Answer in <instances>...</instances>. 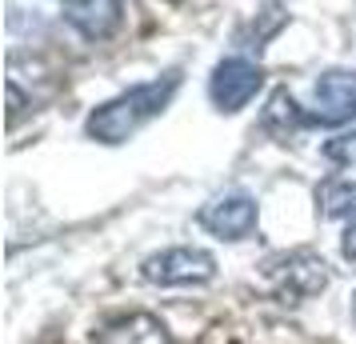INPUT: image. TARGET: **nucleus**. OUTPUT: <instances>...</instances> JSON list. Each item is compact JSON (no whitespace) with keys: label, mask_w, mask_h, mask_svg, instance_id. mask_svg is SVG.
Returning a JSON list of instances; mask_svg holds the SVG:
<instances>
[{"label":"nucleus","mask_w":356,"mask_h":344,"mask_svg":"<svg viewBox=\"0 0 356 344\" xmlns=\"http://www.w3.org/2000/svg\"><path fill=\"white\" fill-rule=\"evenodd\" d=\"M140 277L161 288H184V284H209L216 280V256L196 245L161 248L140 261Z\"/></svg>","instance_id":"nucleus-3"},{"label":"nucleus","mask_w":356,"mask_h":344,"mask_svg":"<svg viewBox=\"0 0 356 344\" xmlns=\"http://www.w3.org/2000/svg\"><path fill=\"white\" fill-rule=\"evenodd\" d=\"M92 344H172V332L152 312H124L100 328Z\"/></svg>","instance_id":"nucleus-8"},{"label":"nucleus","mask_w":356,"mask_h":344,"mask_svg":"<svg viewBox=\"0 0 356 344\" xmlns=\"http://www.w3.org/2000/svg\"><path fill=\"white\" fill-rule=\"evenodd\" d=\"M300 124H308V116L296 108V100H292L284 88H280V92H273V97H268V108H264V129L289 136V132H296Z\"/></svg>","instance_id":"nucleus-10"},{"label":"nucleus","mask_w":356,"mask_h":344,"mask_svg":"<svg viewBox=\"0 0 356 344\" xmlns=\"http://www.w3.org/2000/svg\"><path fill=\"white\" fill-rule=\"evenodd\" d=\"M60 13L84 40H108L120 28L124 4L120 0H60Z\"/></svg>","instance_id":"nucleus-7"},{"label":"nucleus","mask_w":356,"mask_h":344,"mask_svg":"<svg viewBox=\"0 0 356 344\" xmlns=\"http://www.w3.org/2000/svg\"><path fill=\"white\" fill-rule=\"evenodd\" d=\"M316 213L324 220L332 216H353L356 213V181L353 177H328V181L316 188Z\"/></svg>","instance_id":"nucleus-9"},{"label":"nucleus","mask_w":356,"mask_h":344,"mask_svg":"<svg viewBox=\"0 0 356 344\" xmlns=\"http://www.w3.org/2000/svg\"><path fill=\"white\" fill-rule=\"evenodd\" d=\"M340 252H344V261H356V213L348 216V224H344V236H340Z\"/></svg>","instance_id":"nucleus-12"},{"label":"nucleus","mask_w":356,"mask_h":344,"mask_svg":"<svg viewBox=\"0 0 356 344\" xmlns=\"http://www.w3.org/2000/svg\"><path fill=\"white\" fill-rule=\"evenodd\" d=\"M312 113L308 120L321 124H344L356 120V72L353 68H324L312 84Z\"/></svg>","instance_id":"nucleus-5"},{"label":"nucleus","mask_w":356,"mask_h":344,"mask_svg":"<svg viewBox=\"0 0 356 344\" xmlns=\"http://www.w3.org/2000/svg\"><path fill=\"white\" fill-rule=\"evenodd\" d=\"M196 220H200V229L212 232L216 240H248L252 232H257V200L244 197V193H228V197H216L209 200L200 213H196Z\"/></svg>","instance_id":"nucleus-6"},{"label":"nucleus","mask_w":356,"mask_h":344,"mask_svg":"<svg viewBox=\"0 0 356 344\" xmlns=\"http://www.w3.org/2000/svg\"><path fill=\"white\" fill-rule=\"evenodd\" d=\"M324 156L332 164H356V129L353 132H340L332 140H324Z\"/></svg>","instance_id":"nucleus-11"},{"label":"nucleus","mask_w":356,"mask_h":344,"mask_svg":"<svg viewBox=\"0 0 356 344\" xmlns=\"http://www.w3.org/2000/svg\"><path fill=\"white\" fill-rule=\"evenodd\" d=\"M353 309H356V300H353Z\"/></svg>","instance_id":"nucleus-13"},{"label":"nucleus","mask_w":356,"mask_h":344,"mask_svg":"<svg viewBox=\"0 0 356 344\" xmlns=\"http://www.w3.org/2000/svg\"><path fill=\"white\" fill-rule=\"evenodd\" d=\"M177 88H180L177 68H168L156 81L132 84L129 92H120V97L97 104V108L88 113V120H84V132H88L97 145H124V140H132L145 124H152V120L172 104Z\"/></svg>","instance_id":"nucleus-1"},{"label":"nucleus","mask_w":356,"mask_h":344,"mask_svg":"<svg viewBox=\"0 0 356 344\" xmlns=\"http://www.w3.org/2000/svg\"><path fill=\"white\" fill-rule=\"evenodd\" d=\"M260 88H264V68L248 56H228L209 76V97L216 104V113H241Z\"/></svg>","instance_id":"nucleus-4"},{"label":"nucleus","mask_w":356,"mask_h":344,"mask_svg":"<svg viewBox=\"0 0 356 344\" xmlns=\"http://www.w3.org/2000/svg\"><path fill=\"white\" fill-rule=\"evenodd\" d=\"M264 280H268L273 296L296 304V300L321 296L328 288L332 272H328L324 256H316L312 248H292V252H276V256L264 261Z\"/></svg>","instance_id":"nucleus-2"}]
</instances>
